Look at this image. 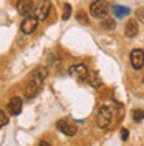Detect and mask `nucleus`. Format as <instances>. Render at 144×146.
Returning <instances> with one entry per match:
<instances>
[{
  "label": "nucleus",
  "instance_id": "f257e3e1",
  "mask_svg": "<svg viewBox=\"0 0 144 146\" xmlns=\"http://www.w3.org/2000/svg\"><path fill=\"white\" fill-rule=\"evenodd\" d=\"M46 75H48V70L43 68V66L36 68L35 72L32 73V78L28 80L27 86H25V96L27 98H35L36 95L42 91V86H43Z\"/></svg>",
  "mask_w": 144,
  "mask_h": 146
},
{
  "label": "nucleus",
  "instance_id": "f03ea898",
  "mask_svg": "<svg viewBox=\"0 0 144 146\" xmlns=\"http://www.w3.org/2000/svg\"><path fill=\"white\" fill-rule=\"evenodd\" d=\"M90 13L96 18H104L109 13V3L106 0H94L90 5Z\"/></svg>",
  "mask_w": 144,
  "mask_h": 146
},
{
  "label": "nucleus",
  "instance_id": "7ed1b4c3",
  "mask_svg": "<svg viewBox=\"0 0 144 146\" xmlns=\"http://www.w3.org/2000/svg\"><path fill=\"white\" fill-rule=\"evenodd\" d=\"M113 121V110L109 106H101L98 111V116H96V123L99 128H106Z\"/></svg>",
  "mask_w": 144,
  "mask_h": 146
},
{
  "label": "nucleus",
  "instance_id": "20e7f679",
  "mask_svg": "<svg viewBox=\"0 0 144 146\" xmlns=\"http://www.w3.org/2000/svg\"><path fill=\"white\" fill-rule=\"evenodd\" d=\"M50 10H52V3L50 0H40L38 5L33 7V12H35V18L40 22V20H45L48 15H50Z\"/></svg>",
  "mask_w": 144,
  "mask_h": 146
},
{
  "label": "nucleus",
  "instance_id": "39448f33",
  "mask_svg": "<svg viewBox=\"0 0 144 146\" xmlns=\"http://www.w3.org/2000/svg\"><path fill=\"white\" fill-rule=\"evenodd\" d=\"M56 126H58V129L63 133V135H66V136H75L76 135V131H78V126L73 123V121H70V119H60L58 123H56Z\"/></svg>",
  "mask_w": 144,
  "mask_h": 146
},
{
  "label": "nucleus",
  "instance_id": "423d86ee",
  "mask_svg": "<svg viewBox=\"0 0 144 146\" xmlns=\"http://www.w3.org/2000/svg\"><path fill=\"white\" fill-rule=\"evenodd\" d=\"M70 75L73 78H76L78 82H85L88 80V75H90V70L86 65H73L70 68Z\"/></svg>",
  "mask_w": 144,
  "mask_h": 146
},
{
  "label": "nucleus",
  "instance_id": "0eeeda50",
  "mask_svg": "<svg viewBox=\"0 0 144 146\" xmlns=\"http://www.w3.org/2000/svg\"><path fill=\"white\" fill-rule=\"evenodd\" d=\"M129 60H131V65L134 70H143V65H144V52L141 48H136L131 52L129 55Z\"/></svg>",
  "mask_w": 144,
  "mask_h": 146
},
{
  "label": "nucleus",
  "instance_id": "6e6552de",
  "mask_svg": "<svg viewBox=\"0 0 144 146\" xmlns=\"http://www.w3.org/2000/svg\"><path fill=\"white\" fill-rule=\"evenodd\" d=\"M36 27H38V20H36L35 17H32V15L25 17V20H23V22H22V25H20L22 32H23V33H27V35L33 33V32L36 30Z\"/></svg>",
  "mask_w": 144,
  "mask_h": 146
},
{
  "label": "nucleus",
  "instance_id": "1a4fd4ad",
  "mask_svg": "<svg viewBox=\"0 0 144 146\" xmlns=\"http://www.w3.org/2000/svg\"><path fill=\"white\" fill-rule=\"evenodd\" d=\"M17 12L20 15H23V17L32 15V12H33V3H32V0H18L17 2Z\"/></svg>",
  "mask_w": 144,
  "mask_h": 146
},
{
  "label": "nucleus",
  "instance_id": "9d476101",
  "mask_svg": "<svg viewBox=\"0 0 144 146\" xmlns=\"http://www.w3.org/2000/svg\"><path fill=\"white\" fill-rule=\"evenodd\" d=\"M22 106H23V101H22L20 96H13V98H10V101H9L10 115H18V113L22 111Z\"/></svg>",
  "mask_w": 144,
  "mask_h": 146
},
{
  "label": "nucleus",
  "instance_id": "9b49d317",
  "mask_svg": "<svg viewBox=\"0 0 144 146\" xmlns=\"http://www.w3.org/2000/svg\"><path fill=\"white\" fill-rule=\"evenodd\" d=\"M124 32H126V35L129 36V38H134V36L139 33V25H137V22H136V20H127Z\"/></svg>",
  "mask_w": 144,
  "mask_h": 146
},
{
  "label": "nucleus",
  "instance_id": "f8f14e48",
  "mask_svg": "<svg viewBox=\"0 0 144 146\" xmlns=\"http://www.w3.org/2000/svg\"><path fill=\"white\" fill-rule=\"evenodd\" d=\"M113 12H114V17L123 18V17H127L131 10L126 9V7H123V5H116V7H113Z\"/></svg>",
  "mask_w": 144,
  "mask_h": 146
},
{
  "label": "nucleus",
  "instance_id": "ddd939ff",
  "mask_svg": "<svg viewBox=\"0 0 144 146\" xmlns=\"http://www.w3.org/2000/svg\"><path fill=\"white\" fill-rule=\"evenodd\" d=\"M101 27L106 28V30H113V28L116 27V22H114V20H111V18H106V17H104V20L101 22Z\"/></svg>",
  "mask_w": 144,
  "mask_h": 146
},
{
  "label": "nucleus",
  "instance_id": "4468645a",
  "mask_svg": "<svg viewBox=\"0 0 144 146\" xmlns=\"http://www.w3.org/2000/svg\"><path fill=\"white\" fill-rule=\"evenodd\" d=\"M7 123H9V116H7V115H5V113H3V111L0 110V129L5 126Z\"/></svg>",
  "mask_w": 144,
  "mask_h": 146
},
{
  "label": "nucleus",
  "instance_id": "2eb2a0df",
  "mask_svg": "<svg viewBox=\"0 0 144 146\" xmlns=\"http://www.w3.org/2000/svg\"><path fill=\"white\" fill-rule=\"evenodd\" d=\"M63 9H65V12H63V20H68V18H70V13H71V5H70V3H65Z\"/></svg>",
  "mask_w": 144,
  "mask_h": 146
},
{
  "label": "nucleus",
  "instance_id": "dca6fc26",
  "mask_svg": "<svg viewBox=\"0 0 144 146\" xmlns=\"http://www.w3.org/2000/svg\"><path fill=\"white\" fill-rule=\"evenodd\" d=\"M134 121H137V123L143 121V110H136L134 111Z\"/></svg>",
  "mask_w": 144,
  "mask_h": 146
},
{
  "label": "nucleus",
  "instance_id": "f3484780",
  "mask_svg": "<svg viewBox=\"0 0 144 146\" xmlns=\"http://www.w3.org/2000/svg\"><path fill=\"white\" fill-rule=\"evenodd\" d=\"M78 20H80L81 23H88V17H86V13H83V12H78Z\"/></svg>",
  "mask_w": 144,
  "mask_h": 146
},
{
  "label": "nucleus",
  "instance_id": "a211bd4d",
  "mask_svg": "<svg viewBox=\"0 0 144 146\" xmlns=\"http://www.w3.org/2000/svg\"><path fill=\"white\" fill-rule=\"evenodd\" d=\"M121 136H123V139H127V136H129V131H127V129H123V131H121Z\"/></svg>",
  "mask_w": 144,
  "mask_h": 146
},
{
  "label": "nucleus",
  "instance_id": "6ab92c4d",
  "mask_svg": "<svg viewBox=\"0 0 144 146\" xmlns=\"http://www.w3.org/2000/svg\"><path fill=\"white\" fill-rule=\"evenodd\" d=\"M38 146H50V143H46V141H42V143H40Z\"/></svg>",
  "mask_w": 144,
  "mask_h": 146
}]
</instances>
